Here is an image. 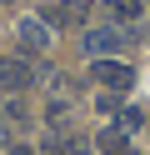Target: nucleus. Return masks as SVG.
Listing matches in <instances>:
<instances>
[{
  "mask_svg": "<svg viewBox=\"0 0 150 155\" xmlns=\"http://www.w3.org/2000/svg\"><path fill=\"white\" fill-rule=\"evenodd\" d=\"M90 80H95V85H105L110 95H125L130 85H135V70H130L125 60H110V55H105V60H95V65H90Z\"/></svg>",
  "mask_w": 150,
  "mask_h": 155,
  "instance_id": "nucleus-1",
  "label": "nucleus"
},
{
  "mask_svg": "<svg viewBox=\"0 0 150 155\" xmlns=\"http://www.w3.org/2000/svg\"><path fill=\"white\" fill-rule=\"evenodd\" d=\"M10 155H35V150H30V145L20 140V145H10Z\"/></svg>",
  "mask_w": 150,
  "mask_h": 155,
  "instance_id": "nucleus-8",
  "label": "nucleus"
},
{
  "mask_svg": "<svg viewBox=\"0 0 150 155\" xmlns=\"http://www.w3.org/2000/svg\"><path fill=\"white\" fill-rule=\"evenodd\" d=\"M100 5H105L120 25H125V20H140V10H145V0H100Z\"/></svg>",
  "mask_w": 150,
  "mask_h": 155,
  "instance_id": "nucleus-6",
  "label": "nucleus"
},
{
  "mask_svg": "<svg viewBox=\"0 0 150 155\" xmlns=\"http://www.w3.org/2000/svg\"><path fill=\"white\" fill-rule=\"evenodd\" d=\"M100 150H105V155H130L125 130H115V125H110V130H100Z\"/></svg>",
  "mask_w": 150,
  "mask_h": 155,
  "instance_id": "nucleus-7",
  "label": "nucleus"
},
{
  "mask_svg": "<svg viewBox=\"0 0 150 155\" xmlns=\"http://www.w3.org/2000/svg\"><path fill=\"white\" fill-rule=\"evenodd\" d=\"M80 20H85V10H80L75 0H60V5L45 10V25H80Z\"/></svg>",
  "mask_w": 150,
  "mask_h": 155,
  "instance_id": "nucleus-5",
  "label": "nucleus"
},
{
  "mask_svg": "<svg viewBox=\"0 0 150 155\" xmlns=\"http://www.w3.org/2000/svg\"><path fill=\"white\" fill-rule=\"evenodd\" d=\"M120 45H125L120 25H95V30H85V50H90V55H100V60H105L110 50H120Z\"/></svg>",
  "mask_w": 150,
  "mask_h": 155,
  "instance_id": "nucleus-3",
  "label": "nucleus"
},
{
  "mask_svg": "<svg viewBox=\"0 0 150 155\" xmlns=\"http://www.w3.org/2000/svg\"><path fill=\"white\" fill-rule=\"evenodd\" d=\"M65 155H90V150H85V145H70V150H65Z\"/></svg>",
  "mask_w": 150,
  "mask_h": 155,
  "instance_id": "nucleus-9",
  "label": "nucleus"
},
{
  "mask_svg": "<svg viewBox=\"0 0 150 155\" xmlns=\"http://www.w3.org/2000/svg\"><path fill=\"white\" fill-rule=\"evenodd\" d=\"M0 85H5V90H30V85H35V70H30V60H15V55H5V60H0Z\"/></svg>",
  "mask_w": 150,
  "mask_h": 155,
  "instance_id": "nucleus-2",
  "label": "nucleus"
},
{
  "mask_svg": "<svg viewBox=\"0 0 150 155\" xmlns=\"http://www.w3.org/2000/svg\"><path fill=\"white\" fill-rule=\"evenodd\" d=\"M20 45H25L30 55H40V50L50 45V25H45V20H20Z\"/></svg>",
  "mask_w": 150,
  "mask_h": 155,
  "instance_id": "nucleus-4",
  "label": "nucleus"
}]
</instances>
